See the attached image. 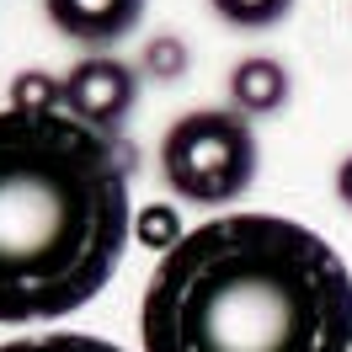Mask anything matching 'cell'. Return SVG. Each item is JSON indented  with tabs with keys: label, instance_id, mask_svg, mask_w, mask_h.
I'll list each match as a JSON object with an SVG mask.
<instances>
[{
	"label": "cell",
	"instance_id": "12",
	"mask_svg": "<svg viewBox=\"0 0 352 352\" xmlns=\"http://www.w3.org/2000/svg\"><path fill=\"white\" fill-rule=\"evenodd\" d=\"M336 198H342V203L352 208V155L342 160V166H336Z\"/></svg>",
	"mask_w": 352,
	"mask_h": 352
},
{
	"label": "cell",
	"instance_id": "10",
	"mask_svg": "<svg viewBox=\"0 0 352 352\" xmlns=\"http://www.w3.org/2000/svg\"><path fill=\"white\" fill-rule=\"evenodd\" d=\"M0 352H123V347H112L102 336H86V331H48V336L0 342Z\"/></svg>",
	"mask_w": 352,
	"mask_h": 352
},
{
	"label": "cell",
	"instance_id": "6",
	"mask_svg": "<svg viewBox=\"0 0 352 352\" xmlns=\"http://www.w3.org/2000/svg\"><path fill=\"white\" fill-rule=\"evenodd\" d=\"M288 96H294V80L278 59H241L230 69V102L245 118H272L288 107Z\"/></svg>",
	"mask_w": 352,
	"mask_h": 352
},
{
	"label": "cell",
	"instance_id": "9",
	"mask_svg": "<svg viewBox=\"0 0 352 352\" xmlns=\"http://www.w3.org/2000/svg\"><path fill=\"white\" fill-rule=\"evenodd\" d=\"M230 27H245V32H262V27H278L294 11V0H214Z\"/></svg>",
	"mask_w": 352,
	"mask_h": 352
},
{
	"label": "cell",
	"instance_id": "3",
	"mask_svg": "<svg viewBox=\"0 0 352 352\" xmlns=\"http://www.w3.org/2000/svg\"><path fill=\"white\" fill-rule=\"evenodd\" d=\"M256 133L235 107H198L160 139V176L198 208H230L256 182Z\"/></svg>",
	"mask_w": 352,
	"mask_h": 352
},
{
	"label": "cell",
	"instance_id": "4",
	"mask_svg": "<svg viewBox=\"0 0 352 352\" xmlns=\"http://www.w3.org/2000/svg\"><path fill=\"white\" fill-rule=\"evenodd\" d=\"M139 102V69L123 65L118 54H86L65 75V112L102 133H118Z\"/></svg>",
	"mask_w": 352,
	"mask_h": 352
},
{
	"label": "cell",
	"instance_id": "7",
	"mask_svg": "<svg viewBox=\"0 0 352 352\" xmlns=\"http://www.w3.org/2000/svg\"><path fill=\"white\" fill-rule=\"evenodd\" d=\"M11 107L16 112H65V80L48 69H22L11 80Z\"/></svg>",
	"mask_w": 352,
	"mask_h": 352
},
{
	"label": "cell",
	"instance_id": "11",
	"mask_svg": "<svg viewBox=\"0 0 352 352\" xmlns=\"http://www.w3.org/2000/svg\"><path fill=\"white\" fill-rule=\"evenodd\" d=\"M139 69L150 75V80H182L187 75V43L182 38H150L144 43V54H139Z\"/></svg>",
	"mask_w": 352,
	"mask_h": 352
},
{
	"label": "cell",
	"instance_id": "1",
	"mask_svg": "<svg viewBox=\"0 0 352 352\" xmlns=\"http://www.w3.org/2000/svg\"><path fill=\"white\" fill-rule=\"evenodd\" d=\"M144 352H352V272L336 245L283 214H224L160 256Z\"/></svg>",
	"mask_w": 352,
	"mask_h": 352
},
{
	"label": "cell",
	"instance_id": "5",
	"mask_svg": "<svg viewBox=\"0 0 352 352\" xmlns=\"http://www.w3.org/2000/svg\"><path fill=\"white\" fill-rule=\"evenodd\" d=\"M43 6H48V22L69 43H86L96 54L123 43L144 16V0H43Z\"/></svg>",
	"mask_w": 352,
	"mask_h": 352
},
{
	"label": "cell",
	"instance_id": "8",
	"mask_svg": "<svg viewBox=\"0 0 352 352\" xmlns=\"http://www.w3.org/2000/svg\"><path fill=\"white\" fill-rule=\"evenodd\" d=\"M182 235L187 230H182V214H176L171 203H150V208L133 214V241L144 245V251H155V256H166Z\"/></svg>",
	"mask_w": 352,
	"mask_h": 352
},
{
	"label": "cell",
	"instance_id": "2",
	"mask_svg": "<svg viewBox=\"0 0 352 352\" xmlns=\"http://www.w3.org/2000/svg\"><path fill=\"white\" fill-rule=\"evenodd\" d=\"M129 150L75 112H0V326L86 309L133 241Z\"/></svg>",
	"mask_w": 352,
	"mask_h": 352
}]
</instances>
